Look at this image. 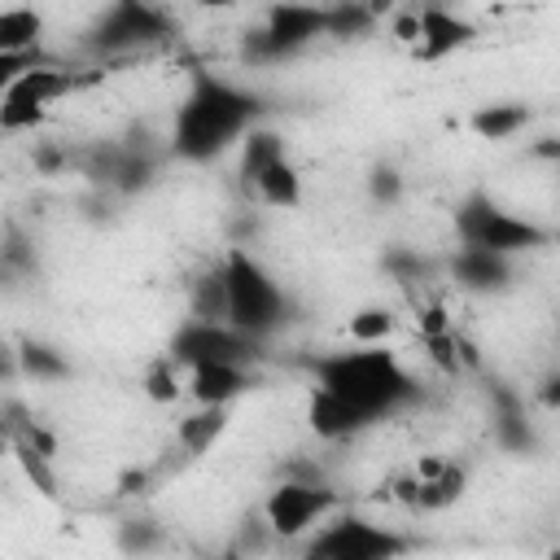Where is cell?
I'll list each match as a JSON object with an SVG mask.
<instances>
[{
	"mask_svg": "<svg viewBox=\"0 0 560 560\" xmlns=\"http://www.w3.org/2000/svg\"><path fill=\"white\" fill-rule=\"evenodd\" d=\"M184 389H188V376H179V363H175V359L153 363L149 376H144V394H149L153 402H179Z\"/></svg>",
	"mask_w": 560,
	"mask_h": 560,
	"instance_id": "obj_24",
	"label": "cell"
},
{
	"mask_svg": "<svg viewBox=\"0 0 560 560\" xmlns=\"http://www.w3.org/2000/svg\"><path fill=\"white\" fill-rule=\"evenodd\" d=\"M254 350H249V337L236 332L232 324H206V319H188L175 341H171V359L179 368H206V363H245Z\"/></svg>",
	"mask_w": 560,
	"mask_h": 560,
	"instance_id": "obj_9",
	"label": "cell"
},
{
	"mask_svg": "<svg viewBox=\"0 0 560 560\" xmlns=\"http://www.w3.org/2000/svg\"><path fill=\"white\" fill-rule=\"evenodd\" d=\"M70 92H74V74L70 70L35 61L31 70H22V74H13L4 83V92H0V131H9V136L13 131H31L48 114V105H57Z\"/></svg>",
	"mask_w": 560,
	"mask_h": 560,
	"instance_id": "obj_5",
	"label": "cell"
},
{
	"mask_svg": "<svg viewBox=\"0 0 560 560\" xmlns=\"http://www.w3.org/2000/svg\"><path fill=\"white\" fill-rule=\"evenodd\" d=\"M192 319L228 324V276H223V267L192 280Z\"/></svg>",
	"mask_w": 560,
	"mask_h": 560,
	"instance_id": "obj_20",
	"label": "cell"
},
{
	"mask_svg": "<svg viewBox=\"0 0 560 560\" xmlns=\"http://www.w3.org/2000/svg\"><path fill=\"white\" fill-rule=\"evenodd\" d=\"M368 188H372V197H376V201L394 206V201L402 197V175H398V171H389V166H381V171H372Z\"/></svg>",
	"mask_w": 560,
	"mask_h": 560,
	"instance_id": "obj_28",
	"label": "cell"
},
{
	"mask_svg": "<svg viewBox=\"0 0 560 560\" xmlns=\"http://www.w3.org/2000/svg\"><path fill=\"white\" fill-rule=\"evenodd\" d=\"M35 166L52 175V171L61 166V153H57V149H48V144H39V149H35Z\"/></svg>",
	"mask_w": 560,
	"mask_h": 560,
	"instance_id": "obj_30",
	"label": "cell"
},
{
	"mask_svg": "<svg viewBox=\"0 0 560 560\" xmlns=\"http://www.w3.org/2000/svg\"><path fill=\"white\" fill-rule=\"evenodd\" d=\"M542 402H547V407H560V372L542 385Z\"/></svg>",
	"mask_w": 560,
	"mask_h": 560,
	"instance_id": "obj_31",
	"label": "cell"
},
{
	"mask_svg": "<svg viewBox=\"0 0 560 560\" xmlns=\"http://www.w3.org/2000/svg\"><path fill=\"white\" fill-rule=\"evenodd\" d=\"M337 508V490L319 486V481H280L267 499H262V516L271 525L276 538H298L306 534L315 521H324Z\"/></svg>",
	"mask_w": 560,
	"mask_h": 560,
	"instance_id": "obj_7",
	"label": "cell"
},
{
	"mask_svg": "<svg viewBox=\"0 0 560 560\" xmlns=\"http://www.w3.org/2000/svg\"><path fill=\"white\" fill-rule=\"evenodd\" d=\"M547 560H560V547H551V551H547Z\"/></svg>",
	"mask_w": 560,
	"mask_h": 560,
	"instance_id": "obj_32",
	"label": "cell"
},
{
	"mask_svg": "<svg viewBox=\"0 0 560 560\" xmlns=\"http://www.w3.org/2000/svg\"><path fill=\"white\" fill-rule=\"evenodd\" d=\"M223 433H228V407H197L192 416H184L175 424V442L188 455H210Z\"/></svg>",
	"mask_w": 560,
	"mask_h": 560,
	"instance_id": "obj_16",
	"label": "cell"
},
{
	"mask_svg": "<svg viewBox=\"0 0 560 560\" xmlns=\"http://www.w3.org/2000/svg\"><path fill=\"white\" fill-rule=\"evenodd\" d=\"M455 232H459V245L468 249H490V254H521V249H538L547 241V232L529 219H516L508 210H499L490 197L472 192L459 210H455Z\"/></svg>",
	"mask_w": 560,
	"mask_h": 560,
	"instance_id": "obj_4",
	"label": "cell"
},
{
	"mask_svg": "<svg viewBox=\"0 0 560 560\" xmlns=\"http://www.w3.org/2000/svg\"><path fill=\"white\" fill-rule=\"evenodd\" d=\"M407 551H411V538H402L398 529L372 525L363 516H341L315 534L302 560H402Z\"/></svg>",
	"mask_w": 560,
	"mask_h": 560,
	"instance_id": "obj_6",
	"label": "cell"
},
{
	"mask_svg": "<svg viewBox=\"0 0 560 560\" xmlns=\"http://www.w3.org/2000/svg\"><path fill=\"white\" fill-rule=\"evenodd\" d=\"M346 332H350L354 346H385V337L394 332V315L385 306H363V311L350 315Z\"/></svg>",
	"mask_w": 560,
	"mask_h": 560,
	"instance_id": "obj_23",
	"label": "cell"
},
{
	"mask_svg": "<svg viewBox=\"0 0 560 560\" xmlns=\"http://www.w3.org/2000/svg\"><path fill=\"white\" fill-rule=\"evenodd\" d=\"M162 35H166V18H162L158 9L122 0V4H114V9L96 22L92 44H96L101 52H122V48H136V44H149V39H162Z\"/></svg>",
	"mask_w": 560,
	"mask_h": 560,
	"instance_id": "obj_10",
	"label": "cell"
},
{
	"mask_svg": "<svg viewBox=\"0 0 560 560\" xmlns=\"http://www.w3.org/2000/svg\"><path fill=\"white\" fill-rule=\"evenodd\" d=\"M118 542H122L127 556H144V551H153L162 542V529L153 521H127L122 534H118Z\"/></svg>",
	"mask_w": 560,
	"mask_h": 560,
	"instance_id": "obj_27",
	"label": "cell"
},
{
	"mask_svg": "<svg viewBox=\"0 0 560 560\" xmlns=\"http://www.w3.org/2000/svg\"><path fill=\"white\" fill-rule=\"evenodd\" d=\"M420 481V477H416ZM464 486H468V472L459 464H446L438 477L420 481V499H416V512H442V508H455L464 499Z\"/></svg>",
	"mask_w": 560,
	"mask_h": 560,
	"instance_id": "obj_19",
	"label": "cell"
},
{
	"mask_svg": "<svg viewBox=\"0 0 560 560\" xmlns=\"http://www.w3.org/2000/svg\"><path fill=\"white\" fill-rule=\"evenodd\" d=\"M258 118V101L223 79L201 74L192 83V92L184 96L179 114H175V131H171V153L184 162H210L219 158L228 144H236L241 136L254 131Z\"/></svg>",
	"mask_w": 560,
	"mask_h": 560,
	"instance_id": "obj_1",
	"label": "cell"
},
{
	"mask_svg": "<svg viewBox=\"0 0 560 560\" xmlns=\"http://www.w3.org/2000/svg\"><path fill=\"white\" fill-rule=\"evenodd\" d=\"M525 122H529V109H525V105H486V109L472 114V131H477L481 140H508V136H516Z\"/></svg>",
	"mask_w": 560,
	"mask_h": 560,
	"instance_id": "obj_22",
	"label": "cell"
},
{
	"mask_svg": "<svg viewBox=\"0 0 560 560\" xmlns=\"http://www.w3.org/2000/svg\"><path fill=\"white\" fill-rule=\"evenodd\" d=\"M372 18H376V9H363V4H332L328 9V35H359V31H368L372 26Z\"/></svg>",
	"mask_w": 560,
	"mask_h": 560,
	"instance_id": "obj_25",
	"label": "cell"
},
{
	"mask_svg": "<svg viewBox=\"0 0 560 560\" xmlns=\"http://www.w3.org/2000/svg\"><path fill=\"white\" fill-rule=\"evenodd\" d=\"M394 35L416 48V39H420V9H402V13L394 18Z\"/></svg>",
	"mask_w": 560,
	"mask_h": 560,
	"instance_id": "obj_29",
	"label": "cell"
},
{
	"mask_svg": "<svg viewBox=\"0 0 560 560\" xmlns=\"http://www.w3.org/2000/svg\"><path fill=\"white\" fill-rule=\"evenodd\" d=\"M472 22L455 18L451 9H438V4H424L420 9V39H416V61H442L451 52H459L464 44H472Z\"/></svg>",
	"mask_w": 560,
	"mask_h": 560,
	"instance_id": "obj_11",
	"label": "cell"
},
{
	"mask_svg": "<svg viewBox=\"0 0 560 560\" xmlns=\"http://www.w3.org/2000/svg\"><path fill=\"white\" fill-rule=\"evenodd\" d=\"M18 354H22V368H26L35 381H61V376H66V363H61L48 346H35V341H31V346H22Z\"/></svg>",
	"mask_w": 560,
	"mask_h": 560,
	"instance_id": "obj_26",
	"label": "cell"
},
{
	"mask_svg": "<svg viewBox=\"0 0 560 560\" xmlns=\"http://www.w3.org/2000/svg\"><path fill=\"white\" fill-rule=\"evenodd\" d=\"M315 35H328V9H293V4H284V9H271L267 26L245 39V57L249 61H276V57L298 52Z\"/></svg>",
	"mask_w": 560,
	"mask_h": 560,
	"instance_id": "obj_8",
	"label": "cell"
},
{
	"mask_svg": "<svg viewBox=\"0 0 560 560\" xmlns=\"http://www.w3.org/2000/svg\"><path fill=\"white\" fill-rule=\"evenodd\" d=\"M311 368H315L319 389H332L337 398H346L368 424L376 416H389V411L407 407L420 394L416 376L398 363V354L394 350H381V346L341 350V354L315 359Z\"/></svg>",
	"mask_w": 560,
	"mask_h": 560,
	"instance_id": "obj_2",
	"label": "cell"
},
{
	"mask_svg": "<svg viewBox=\"0 0 560 560\" xmlns=\"http://www.w3.org/2000/svg\"><path fill=\"white\" fill-rule=\"evenodd\" d=\"M254 197L262 201V206H271V210H293V206H302V175H298V166L284 158V162H276L258 184H254Z\"/></svg>",
	"mask_w": 560,
	"mask_h": 560,
	"instance_id": "obj_18",
	"label": "cell"
},
{
	"mask_svg": "<svg viewBox=\"0 0 560 560\" xmlns=\"http://www.w3.org/2000/svg\"><path fill=\"white\" fill-rule=\"evenodd\" d=\"M451 271H455V280H459L464 289H499V284H508V271H512V267H508L503 254L459 245L455 258H451Z\"/></svg>",
	"mask_w": 560,
	"mask_h": 560,
	"instance_id": "obj_14",
	"label": "cell"
},
{
	"mask_svg": "<svg viewBox=\"0 0 560 560\" xmlns=\"http://www.w3.org/2000/svg\"><path fill=\"white\" fill-rule=\"evenodd\" d=\"M9 455H13V464L22 468V477L31 481V490L39 494V499H57V472H52V459L48 455H39L35 446H26V442H9Z\"/></svg>",
	"mask_w": 560,
	"mask_h": 560,
	"instance_id": "obj_21",
	"label": "cell"
},
{
	"mask_svg": "<svg viewBox=\"0 0 560 560\" xmlns=\"http://www.w3.org/2000/svg\"><path fill=\"white\" fill-rule=\"evenodd\" d=\"M223 276H228V324L249 341L267 337L284 315L280 284L258 267V258L245 245H232L223 254Z\"/></svg>",
	"mask_w": 560,
	"mask_h": 560,
	"instance_id": "obj_3",
	"label": "cell"
},
{
	"mask_svg": "<svg viewBox=\"0 0 560 560\" xmlns=\"http://www.w3.org/2000/svg\"><path fill=\"white\" fill-rule=\"evenodd\" d=\"M249 389V372L241 363H206L188 372V398L197 407H228Z\"/></svg>",
	"mask_w": 560,
	"mask_h": 560,
	"instance_id": "obj_13",
	"label": "cell"
},
{
	"mask_svg": "<svg viewBox=\"0 0 560 560\" xmlns=\"http://www.w3.org/2000/svg\"><path fill=\"white\" fill-rule=\"evenodd\" d=\"M276 162H284V140H280L276 131H267V127H254V131L241 140V166H236V175H241V184L254 192V184H258Z\"/></svg>",
	"mask_w": 560,
	"mask_h": 560,
	"instance_id": "obj_15",
	"label": "cell"
},
{
	"mask_svg": "<svg viewBox=\"0 0 560 560\" xmlns=\"http://www.w3.org/2000/svg\"><path fill=\"white\" fill-rule=\"evenodd\" d=\"M306 424H311V433L315 438H324V442H346V438H354L368 420L346 402V398H337L332 389H311V398H306Z\"/></svg>",
	"mask_w": 560,
	"mask_h": 560,
	"instance_id": "obj_12",
	"label": "cell"
},
{
	"mask_svg": "<svg viewBox=\"0 0 560 560\" xmlns=\"http://www.w3.org/2000/svg\"><path fill=\"white\" fill-rule=\"evenodd\" d=\"M44 18L35 9H0V57H31L39 48Z\"/></svg>",
	"mask_w": 560,
	"mask_h": 560,
	"instance_id": "obj_17",
	"label": "cell"
}]
</instances>
